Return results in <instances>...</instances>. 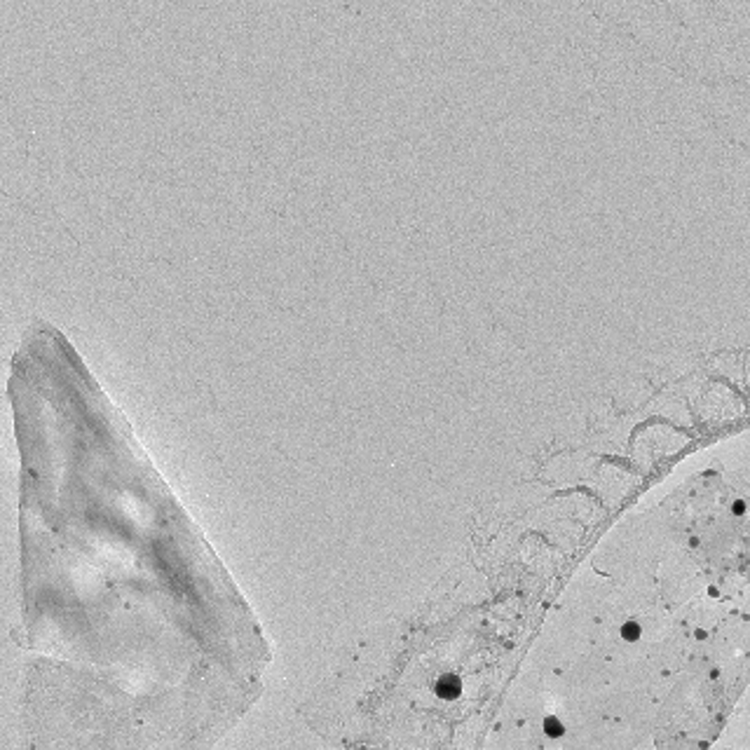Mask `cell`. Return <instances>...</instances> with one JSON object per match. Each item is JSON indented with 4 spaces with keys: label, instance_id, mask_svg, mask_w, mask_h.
I'll return each mask as SVG.
<instances>
[{
    "label": "cell",
    "instance_id": "1",
    "mask_svg": "<svg viewBox=\"0 0 750 750\" xmlns=\"http://www.w3.org/2000/svg\"><path fill=\"white\" fill-rule=\"evenodd\" d=\"M434 691H436V697L444 699V701H455V699L462 694V680L453 673H444L436 680Z\"/></svg>",
    "mask_w": 750,
    "mask_h": 750
},
{
    "label": "cell",
    "instance_id": "2",
    "mask_svg": "<svg viewBox=\"0 0 750 750\" xmlns=\"http://www.w3.org/2000/svg\"><path fill=\"white\" fill-rule=\"evenodd\" d=\"M542 729H544V734L549 738H561L565 734V725L556 715H546L544 722H542Z\"/></svg>",
    "mask_w": 750,
    "mask_h": 750
},
{
    "label": "cell",
    "instance_id": "3",
    "mask_svg": "<svg viewBox=\"0 0 750 750\" xmlns=\"http://www.w3.org/2000/svg\"><path fill=\"white\" fill-rule=\"evenodd\" d=\"M619 633H621V638L627 640V643H636V640H640V636H643V627H640L636 619H627L624 624H621Z\"/></svg>",
    "mask_w": 750,
    "mask_h": 750
},
{
    "label": "cell",
    "instance_id": "4",
    "mask_svg": "<svg viewBox=\"0 0 750 750\" xmlns=\"http://www.w3.org/2000/svg\"><path fill=\"white\" fill-rule=\"evenodd\" d=\"M744 509H745L744 502H736V504H734V514H744Z\"/></svg>",
    "mask_w": 750,
    "mask_h": 750
}]
</instances>
